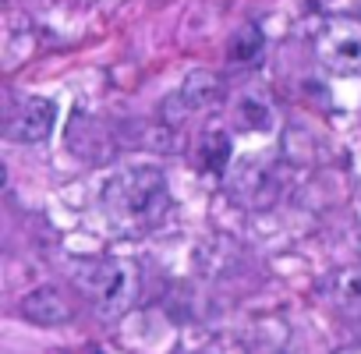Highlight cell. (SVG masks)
Returning a JSON list of instances; mask_svg holds the SVG:
<instances>
[{"label":"cell","mask_w":361,"mask_h":354,"mask_svg":"<svg viewBox=\"0 0 361 354\" xmlns=\"http://www.w3.org/2000/svg\"><path fill=\"white\" fill-rule=\"evenodd\" d=\"M57 121V106L43 96H22L4 114V135L11 142H43Z\"/></svg>","instance_id":"277c9868"},{"label":"cell","mask_w":361,"mask_h":354,"mask_svg":"<svg viewBox=\"0 0 361 354\" xmlns=\"http://www.w3.org/2000/svg\"><path fill=\"white\" fill-rule=\"evenodd\" d=\"M234 114H238V124L245 131H269L273 128V106H269L266 92H259V89H245L234 103Z\"/></svg>","instance_id":"52a82bcc"},{"label":"cell","mask_w":361,"mask_h":354,"mask_svg":"<svg viewBox=\"0 0 361 354\" xmlns=\"http://www.w3.org/2000/svg\"><path fill=\"white\" fill-rule=\"evenodd\" d=\"M71 280L103 315H124L138 298V269L124 259H85L75 262Z\"/></svg>","instance_id":"7a4b0ae2"},{"label":"cell","mask_w":361,"mask_h":354,"mask_svg":"<svg viewBox=\"0 0 361 354\" xmlns=\"http://www.w3.org/2000/svg\"><path fill=\"white\" fill-rule=\"evenodd\" d=\"M99 206L117 227H142L166 209V177L156 166L117 170L99 192Z\"/></svg>","instance_id":"6da1fadb"},{"label":"cell","mask_w":361,"mask_h":354,"mask_svg":"<svg viewBox=\"0 0 361 354\" xmlns=\"http://www.w3.org/2000/svg\"><path fill=\"white\" fill-rule=\"evenodd\" d=\"M18 312H22L29 322H36V326H64V322H71V315H75L71 301H68L57 287H36V291H29V294L22 298Z\"/></svg>","instance_id":"5b68a950"},{"label":"cell","mask_w":361,"mask_h":354,"mask_svg":"<svg viewBox=\"0 0 361 354\" xmlns=\"http://www.w3.org/2000/svg\"><path fill=\"white\" fill-rule=\"evenodd\" d=\"M262 47H266L262 29H259V25H245V29L234 32V39H231V47H227V57H231L234 64H252V61L262 57Z\"/></svg>","instance_id":"9c48e42d"},{"label":"cell","mask_w":361,"mask_h":354,"mask_svg":"<svg viewBox=\"0 0 361 354\" xmlns=\"http://www.w3.org/2000/svg\"><path fill=\"white\" fill-rule=\"evenodd\" d=\"M322 298H326L329 308L340 312L343 319H361V266L336 269V273L322 283Z\"/></svg>","instance_id":"8992f818"},{"label":"cell","mask_w":361,"mask_h":354,"mask_svg":"<svg viewBox=\"0 0 361 354\" xmlns=\"http://www.w3.org/2000/svg\"><path fill=\"white\" fill-rule=\"evenodd\" d=\"M199 159H202L206 170L224 173L227 163H231V135H227L224 128H209V131L202 135V142H199Z\"/></svg>","instance_id":"ba28073f"},{"label":"cell","mask_w":361,"mask_h":354,"mask_svg":"<svg viewBox=\"0 0 361 354\" xmlns=\"http://www.w3.org/2000/svg\"><path fill=\"white\" fill-rule=\"evenodd\" d=\"M315 57L336 75H357L361 71V22L329 18L315 36Z\"/></svg>","instance_id":"3957f363"}]
</instances>
